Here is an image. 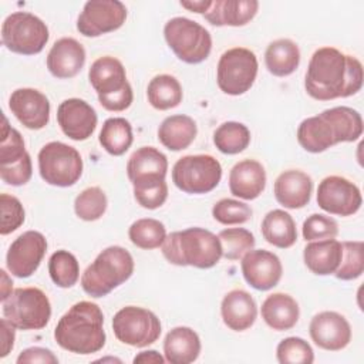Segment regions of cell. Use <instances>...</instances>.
Listing matches in <instances>:
<instances>
[{
    "mask_svg": "<svg viewBox=\"0 0 364 364\" xmlns=\"http://www.w3.org/2000/svg\"><path fill=\"white\" fill-rule=\"evenodd\" d=\"M363 64L334 47L317 48L306 71L304 88L317 101L347 98L363 87Z\"/></svg>",
    "mask_w": 364,
    "mask_h": 364,
    "instance_id": "cell-1",
    "label": "cell"
},
{
    "mask_svg": "<svg viewBox=\"0 0 364 364\" xmlns=\"http://www.w3.org/2000/svg\"><path fill=\"white\" fill-rule=\"evenodd\" d=\"M361 134L360 112L341 105L303 119L297 128V141L304 151L320 154L340 142H354Z\"/></svg>",
    "mask_w": 364,
    "mask_h": 364,
    "instance_id": "cell-2",
    "label": "cell"
},
{
    "mask_svg": "<svg viewBox=\"0 0 364 364\" xmlns=\"http://www.w3.org/2000/svg\"><path fill=\"white\" fill-rule=\"evenodd\" d=\"M57 344L75 354L98 353L105 346L104 314L98 304L92 301H78L61 316L55 328Z\"/></svg>",
    "mask_w": 364,
    "mask_h": 364,
    "instance_id": "cell-3",
    "label": "cell"
},
{
    "mask_svg": "<svg viewBox=\"0 0 364 364\" xmlns=\"http://www.w3.org/2000/svg\"><path fill=\"white\" fill-rule=\"evenodd\" d=\"M164 257L175 266L210 269L222 257L219 237L203 228H188L172 232L162 243Z\"/></svg>",
    "mask_w": 364,
    "mask_h": 364,
    "instance_id": "cell-4",
    "label": "cell"
},
{
    "mask_svg": "<svg viewBox=\"0 0 364 364\" xmlns=\"http://www.w3.org/2000/svg\"><path fill=\"white\" fill-rule=\"evenodd\" d=\"M134 267V259L127 249L108 246L84 270L81 287L91 297H104L127 282Z\"/></svg>",
    "mask_w": 364,
    "mask_h": 364,
    "instance_id": "cell-5",
    "label": "cell"
},
{
    "mask_svg": "<svg viewBox=\"0 0 364 364\" xmlns=\"http://www.w3.org/2000/svg\"><path fill=\"white\" fill-rule=\"evenodd\" d=\"M88 80L98 95L100 104L107 111L119 112L129 108L132 104V87L118 58L111 55L97 58L90 67Z\"/></svg>",
    "mask_w": 364,
    "mask_h": 364,
    "instance_id": "cell-6",
    "label": "cell"
},
{
    "mask_svg": "<svg viewBox=\"0 0 364 364\" xmlns=\"http://www.w3.org/2000/svg\"><path fill=\"white\" fill-rule=\"evenodd\" d=\"M164 37L175 55L186 64L205 61L212 50L210 33L186 17H173L165 23Z\"/></svg>",
    "mask_w": 364,
    "mask_h": 364,
    "instance_id": "cell-7",
    "label": "cell"
},
{
    "mask_svg": "<svg viewBox=\"0 0 364 364\" xmlns=\"http://www.w3.org/2000/svg\"><path fill=\"white\" fill-rule=\"evenodd\" d=\"M3 317L18 330H40L51 317V303L38 287H18L1 301Z\"/></svg>",
    "mask_w": 364,
    "mask_h": 364,
    "instance_id": "cell-8",
    "label": "cell"
},
{
    "mask_svg": "<svg viewBox=\"0 0 364 364\" xmlns=\"http://www.w3.org/2000/svg\"><path fill=\"white\" fill-rule=\"evenodd\" d=\"M48 37L46 23L28 11H14L1 24V43L16 54L34 55L41 53Z\"/></svg>",
    "mask_w": 364,
    "mask_h": 364,
    "instance_id": "cell-9",
    "label": "cell"
},
{
    "mask_svg": "<svg viewBox=\"0 0 364 364\" xmlns=\"http://www.w3.org/2000/svg\"><path fill=\"white\" fill-rule=\"evenodd\" d=\"M38 172L48 185L68 188L82 175V158L80 152L64 142L51 141L38 152Z\"/></svg>",
    "mask_w": 364,
    "mask_h": 364,
    "instance_id": "cell-10",
    "label": "cell"
},
{
    "mask_svg": "<svg viewBox=\"0 0 364 364\" xmlns=\"http://www.w3.org/2000/svg\"><path fill=\"white\" fill-rule=\"evenodd\" d=\"M222 179L220 162L206 154L185 155L172 168L173 185L185 193L202 195L213 191Z\"/></svg>",
    "mask_w": 364,
    "mask_h": 364,
    "instance_id": "cell-11",
    "label": "cell"
},
{
    "mask_svg": "<svg viewBox=\"0 0 364 364\" xmlns=\"http://www.w3.org/2000/svg\"><path fill=\"white\" fill-rule=\"evenodd\" d=\"M257 68V57L252 50L245 47L229 48L218 61V87L228 95H242L252 88Z\"/></svg>",
    "mask_w": 364,
    "mask_h": 364,
    "instance_id": "cell-12",
    "label": "cell"
},
{
    "mask_svg": "<svg viewBox=\"0 0 364 364\" xmlns=\"http://www.w3.org/2000/svg\"><path fill=\"white\" fill-rule=\"evenodd\" d=\"M112 330L122 344L142 348L159 338L162 326L154 311L139 306H125L115 313Z\"/></svg>",
    "mask_w": 364,
    "mask_h": 364,
    "instance_id": "cell-13",
    "label": "cell"
},
{
    "mask_svg": "<svg viewBox=\"0 0 364 364\" xmlns=\"http://www.w3.org/2000/svg\"><path fill=\"white\" fill-rule=\"evenodd\" d=\"M127 20V7L118 0L87 1L77 18V30L85 37H98L118 30Z\"/></svg>",
    "mask_w": 364,
    "mask_h": 364,
    "instance_id": "cell-14",
    "label": "cell"
},
{
    "mask_svg": "<svg viewBox=\"0 0 364 364\" xmlns=\"http://www.w3.org/2000/svg\"><path fill=\"white\" fill-rule=\"evenodd\" d=\"M317 205L330 215L351 216L361 208L360 188L344 176H326L317 188Z\"/></svg>",
    "mask_w": 364,
    "mask_h": 364,
    "instance_id": "cell-15",
    "label": "cell"
},
{
    "mask_svg": "<svg viewBox=\"0 0 364 364\" xmlns=\"http://www.w3.org/2000/svg\"><path fill=\"white\" fill-rule=\"evenodd\" d=\"M46 252V236L37 230H27L10 245L6 255V266L13 276L27 279L38 269Z\"/></svg>",
    "mask_w": 364,
    "mask_h": 364,
    "instance_id": "cell-16",
    "label": "cell"
},
{
    "mask_svg": "<svg viewBox=\"0 0 364 364\" xmlns=\"http://www.w3.org/2000/svg\"><path fill=\"white\" fill-rule=\"evenodd\" d=\"M245 280L256 290L266 291L279 284L283 266L277 255L264 249L249 250L240 262Z\"/></svg>",
    "mask_w": 364,
    "mask_h": 364,
    "instance_id": "cell-17",
    "label": "cell"
},
{
    "mask_svg": "<svg viewBox=\"0 0 364 364\" xmlns=\"http://www.w3.org/2000/svg\"><path fill=\"white\" fill-rule=\"evenodd\" d=\"M314 344L327 351H340L351 341V327L347 318L337 311L317 313L309 326Z\"/></svg>",
    "mask_w": 364,
    "mask_h": 364,
    "instance_id": "cell-18",
    "label": "cell"
},
{
    "mask_svg": "<svg viewBox=\"0 0 364 364\" xmlns=\"http://www.w3.org/2000/svg\"><path fill=\"white\" fill-rule=\"evenodd\" d=\"M57 122L70 139L85 141L88 139L98 122L95 109L81 98L64 100L57 108Z\"/></svg>",
    "mask_w": 364,
    "mask_h": 364,
    "instance_id": "cell-19",
    "label": "cell"
},
{
    "mask_svg": "<svg viewBox=\"0 0 364 364\" xmlns=\"http://www.w3.org/2000/svg\"><path fill=\"white\" fill-rule=\"evenodd\" d=\"M13 115L28 129H43L50 121V101L36 88H17L9 98Z\"/></svg>",
    "mask_w": 364,
    "mask_h": 364,
    "instance_id": "cell-20",
    "label": "cell"
},
{
    "mask_svg": "<svg viewBox=\"0 0 364 364\" xmlns=\"http://www.w3.org/2000/svg\"><path fill=\"white\" fill-rule=\"evenodd\" d=\"M85 64V50L73 37L57 40L47 54V68L55 78H73Z\"/></svg>",
    "mask_w": 364,
    "mask_h": 364,
    "instance_id": "cell-21",
    "label": "cell"
},
{
    "mask_svg": "<svg viewBox=\"0 0 364 364\" xmlns=\"http://www.w3.org/2000/svg\"><path fill=\"white\" fill-rule=\"evenodd\" d=\"M274 198L287 209L304 208L311 198L313 181L300 169H287L274 181Z\"/></svg>",
    "mask_w": 364,
    "mask_h": 364,
    "instance_id": "cell-22",
    "label": "cell"
},
{
    "mask_svg": "<svg viewBox=\"0 0 364 364\" xmlns=\"http://www.w3.org/2000/svg\"><path fill=\"white\" fill-rule=\"evenodd\" d=\"M266 188V171L256 159H243L233 165L229 173V189L236 198L253 200Z\"/></svg>",
    "mask_w": 364,
    "mask_h": 364,
    "instance_id": "cell-23",
    "label": "cell"
},
{
    "mask_svg": "<svg viewBox=\"0 0 364 364\" xmlns=\"http://www.w3.org/2000/svg\"><path fill=\"white\" fill-rule=\"evenodd\" d=\"M220 316L225 326L230 330L245 331L250 328L257 318V304L250 293L235 289L222 299Z\"/></svg>",
    "mask_w": 364,
    "mask_h": 364,
    "instance_id": "cell-24",
    "label": "cell"
},
{
    "mask_svg": "<svg viewBox=\"0 0 364 364\" xmlns=\"http://www.w3.org/2000/svg\"><path fill=\"white\" fill-rule=\"evenodd\" d=\"M257 10L256 0H215L203 17L218 27H240L253 20Z\"/></svg>",
    "mask_w": 364,
    "mask_h": 364,
    "instance_id": "cell-25",
    "label": "cell"
},
{
    "mask_svg": "<svg viewBox=\"0 0 364 364\" xmlns=\"http://www.w3.org/2000/svg\"><path fill=\"white\" fill-rule=\"evenodd\" d=\"M168 158L155 146H141L132 152L127 164V175L131 183L148 179H165Z\"/></svg>",
    "mask_w": 364,
    "mask_h": 364,
    "instance_id": "cell-26",
    "label": "cell"
},
{
    "mask_svg": "<svg viewBox=\"0 0 364 364\" xmlns=\"http://www.w3.org/2000/svg\"><path fill=\"white\" fill-rule=\"evenodd\" d=\"M200 338L191 327H173L164 340V357L171 364H189L200 354Z\"/></svg>",
    "mask_w": 364,
    "mask_h": 364,
    "instance_id": "cell-27",
    "label": "cell"
},
{
    "mask_svg": "<svg viewBox=\"0 0 364 364\" xmlns=\"http://www.w3.org/2000/svg\"><path fill=\"white\" fill-rule=\"evenodd\" d=\"M343 257L341 242L336 239L313 240L303 250V260L307 269L317 276L334 274Z\"/></svg>",
    "mask_w": 364,
    "mask_h": 364,
    "instance_id": "cell-28",
    "label": "cell"
},
{
    "mask_svg": "<svg viewBox=\"0 0 364 364\" xmlns=\"http://www.w3.org/2000/svg\"><path fill=\"white\" fill-rule=\"evenodd\" d=\"M260 311L264 323L276 331L293 328L300 317L297 301L287 293H273L267 296L262 303Z\"/></svg>",
    "mask_w": 364,
    "mask_h": 364,
    "instance_id": "cell-29",
    "label": "cell"
},
{
    "mask_svg": "<svg viewBox=\"0 0 364 364\" xmlns=\"http://www.w3.org/2000/svg\"><path fill=\"white\" fill-rule=\"evenodd\" d=\"M196 134V122L183 114L166 117L158 128L159 142L173 152L186 149L195 141Z\"/></svg>",
    "mask_w": 364,
    "mask_h": 364,
    "instance_id": "cell-30",
    "label": "cell"
},
{
    "mask_svg": "<svg viewBox=\"0 0 364 364\" xmlns=\"http://www.w3.org/2000/svg\"><path fill=\"white\" fill-rule=\"evenodd\" d=\"M264 240L279 249L291 247L297 240L296 222L283 209H273L266 213L260 226Z\"/></svg>",
    "mask_w": 364,
    "mask_h": 364,
    "instance_id": "cell-31",
    "label": "cell"
},
{
    "mask_svg": "<svg viewBox=\"0 0 364 364\" xmlns=\"http://www.w3.org/2000/svg\"><path fill=\"white\" fill-rule=\"evenodd\" d=\"M264 64L267 71L276 77L293 74L300 64L299 46L290 38L272 41L264 53Z\"/></svg>",
    "mask_w": 364,
    "mask_h": 364,
    "instance_id": "cell-32",
    "label": "cell"
},
{
    "mask_svg": "<svg viewBox=\"0 0 364 364\" xmlns=\"http://www.w3.org/2000/svg\"><path fill=\"white\" fill-rule=\"evenodd\" d=\"M148 102L159 111L178 107L182 102L183 91L181 82L171 74L155 75L146 87Z\"/></svg>",
    "mask_w": 364,
    "mask_h": 364,
    "instance_id": "cell-33",
    "label": "cell"
},
{
    "mask_svg": "<svg viewBox=\"0 0 364 364\" xmlns=\"http://www.w3.org/2000/svg\"><path fill=\"white\" fill-rule=\"evenodd\" d=\"M98 141L109 155H124L134 141L132 127L129 121L122 117H112L105 119Z\"/></svg>",
    "mask_w": 364,
    "mask_h": 364,
    "instance_id": "cell-34",
    "label": "cell"
},
{
    "mask_svg": "<svg viewBox=\"0 0 364 364\" xmlns=\"http://www.w3.org/2000/svg\"><path fill=\"white\" fill-rule=\"evenodd\" d=\"M215 146L226 155H235L245 151L250 144L249 128L236 121H228L220 124L213 132Z\"/></svg>",
    "mask_w": 364,
    "mask_h": 364,
    "instance_id": "cell-35",
    "label": "cell"
},
{
    "mask_svg": "<svg viewBox=\"0 0 364 364\" xmlns=\"http://www.w3.org/2000/svg\"><path fill=\"white\" fill-rule=\"evenodd\" d=\"M128 236L136 247L151 250L162 246L166 237V229L158 219L142 218L129 226Z\"/></svg>",
    "mask_w": 364,
    "mask_h": 364,
    "instance_id": "cell-36",
    "label": "cell"
},
{
    "mask_svg": "<svg viewBox=\"0 0 364 364\" xmlns=\"http://www.w3.org/2000/svg\"><path fill=\"white\" fill-rule=\"evenodd\" d=\"M48 273L55 286L63 289L73 287L80 277L78 260L68 250H57L50 256Z\"/></svg>",
    "mask_w": 364,
    "mask_h": 364,
    "instance_id": "cell-37",
    "label": "cell"
},
{
    "mask_svg": "<svg viewBox=\"0 0 364 364\" xmlns=\"http://www.w3.org/2000/svg\"><path fill=\"white\" fill-rule=\"evenodd\" d=\"M222 245V256L228 260H239L255 247V236L245 228H228L218 235Z\"/></svg>",
    "mask_w": 364,
    "mask_h": 364,
    "instance_id": "cell-38",
    "label": "cell"
},
{
    "mask_svg": "<svg viewBox=\"0 0 364 364\" xmlns=\"http://www.w3.org/2000/svg\"><path fill=\"white\" fill-rule=\"evenodd\" d=\"M107 206V195L100 186H90L84 189L74 200L75 215L85 222L98 220L105 213Z\"/></svg>",
    "mask_w": 364,
    "mask_h": 364,
    "instance_id": "cell-39",
    "label": "cell"
},
{
    "mask_svg": "<svg viewBox=\"0 0 364 364\" xmlns=\"http://www.w3.org/2000/svg\"><path fill=\"white\" fill-rule=\"evenodd\" d=\"M343 257L338 269L334 272L340 280H354L363 274L364 270V245L361 240L343 242Z\"/></svg>",
    "mask_w": 364,
    "mask_h": 364,
    "instance_id": "cell-40",
    "label": "cell"
},
{
    "mask_svg": "<svg viewBox=\"0 0 364 364\" xmlns=\"http://www.w3.org/2000/svg\"><path fill=\"white\" fill-rule=\"evenodd\" d=\"M276 357L280 364H311L314 361L311 346L301 337L283 338L277 344Z\"/></svg>",
    "mask_w": 364,
    "mask_h": 364,
    "instance_id": "cell-41",
    "label": "cell"
},
{
    "mask_svg": "<svg viewBox=\"0 0 364 364\" xmlns=\"http://www.w3.org/2000/svg\"><path fill=\"white\" fill-rule=\"evenodd\" d=\"M134 198L144 209H158L168 198V185L165 179H148L132 183Z\"/></svg>",
    "mask_w": 364,
    "mask_h": 364,
    "instance_id": "cell-42",
    "label": "cell"
},
{
    "mask_svg": "<svg viewBox=\"0 0 364 364\" xmlns=\"http://www.w3.org/2000/svg\"><path fill=\"white\" fill-rule=\"evenodd\" d=\"M27 154L24 146V139L21 134L9 125L6 117H3L1 138H0V166L10 165L21 159Z\"/></svg>",
    "mask_w": 364,
    "mask_h": 364,
    "instance_id": "cell-43",
    "label": "cell"
},
{
    "mask_svg": "<svg viewBox=\"0 0 364 364\" xmlns=\"http://www.w3.org/2000/svg\"><path fill=\"white\" fill-rule=\"evenodd\" d=\"M252 208L240 200L223 198L212 208V216L222 225H240L252 218Z\"/></svg>",
    "mask_w": 364,
    "mask_h": 364,
    "instance_id": "cell-44",
    "label": "cell"
},
{
    "mask_svg": "<svg viewBox=\"0 0 364 364\" xmlns=\"http://www.w3.org/2000/svg\"><path fill=\"white\" fill-rule=\"evenodd\" d=\"M301 233L306 242L336 239L338 235V225L331 216L323 213H313L303 222Z\"/></svg>",
    "mask_w": 364,
    "mask_h": 364,
    "instance_id": "cell-45",
    "label": "cell"
},
{
    "mask_svg": "<svg viewBox=\"0 0 364 364\" xmlns=\"http://www.w3.org/2000/svg\"><path fill=\"white\" fill-rule=\"evenodd\" d=\"M0 208H1V226L0 233L3 236L17 230L24 222V208L21 202L9 193L0 195Z\"/></svg>",
    "mask_w": 364,
    "mask_h": 364,
    "instance_id": "cell-46",
    "label": "cell"
},
{
    "mask_svg": "<svg viewBox=\"0 0 364 364\" xmlns=\"http://www.w3.org/2000/svg\"><path fill=\"white\" fill-rule=\"evenodd\" d=\"M33 175V166H31V158L28 152L18 161L0 166V178L3 182L11 186H21L26 185Z\"/></svg>",
    "mask_w": 364,
    "mask_h": 364,
    "instance_id": "cell-47",
    "label": "cell"
},
{
    "mask_svg": "<svg viewBox=\"0 0 364 364\" xmlns=\"http://www.w3.org/2000/svg\"><path fill=\"white\" fill-rule=\"evenodd\" d=\"M17 364H36V363H41V364H57L58 358L57 355L44 347H30L23 350L17 360Z\"/></svg>",
    "mask_w": 364,
    "mask_h": 364,
    "instance_id": "cell-48",
    "label": "cell"
},
{
    "mask_svg": "<svg viewBox=\"0 0 364 364\" xmlns=\"http://www.w3.org/2000/svg\"><path fill=\"white\" fill-rule=\"evenodd\" d=\"M1 324V354L0 357L4 358L6 355H9V353L13 350L14 346V338H16V333H14V326L7 320V318H1L0 321Z\"/></svg>",
    "mask_w": 364,
    "mask_h": 364,
    "instance_id": "cell-49",
    "label": "cell"
},
{
    "mask_svg": "<svg viewBox=\"0 0 364 364\" xmlns=\"http://www.w3.org/2000/svg\"><path fill=\"white\" fill-rule=\"evenodd\" d=\"M132 361H134L135 364H136V363H144V364H146V363L162 364V363H165L166 360H165V357H162L158 351H155V350H148V351H141V353H138V354L134 357Z\"/></svg>",
    "mask_w": 364,
    "mask_h": 364,
    "instance_id": "cell-50",
    "label": "cell"
},
{
    "mask_svg": "<svg viewBox=\"0 0 364 364\" xmlns=\"http://www.w3.org/2000/svg\"><path fill=\"white\" fill-rule=\"evenodd\" d=\"M181 6L188 9L189 11H195V13H202L205 14L210 6L212 1L210 0H199V1H181Z\"/></svg>",
    "mask_w": 364,
    "mask_h": 364,
    "instance_id": "cell-51",
    "label": "cell"
},
{
    "mask_svg": "<svg viewBox=\"0 0 364 364\" xmlns=\"http://www.w3.org/2000/svg\"><path fill=\"white\" fill-rule=\"evenodd\" d=\"M0 273H1V280H3V286H1V301H3V300H6V299L10 296V293L13 291V290H11L13 282L9 279L6 270H1Z\"/></svg>",
    "mask_w": 364,
    "mask_h": 364,
    "instance_id": "cell-52",
    "label": "cell"
}]
</instances>
